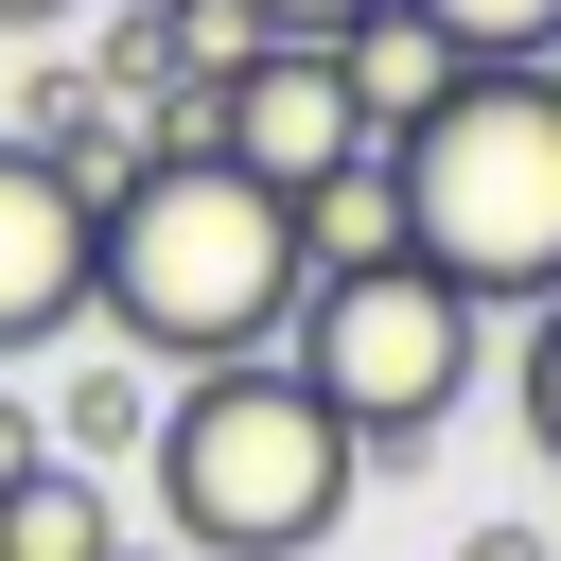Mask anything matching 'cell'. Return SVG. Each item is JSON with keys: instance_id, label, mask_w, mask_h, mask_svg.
I'll return each mask as SVG.
<instances>
[{"instance_id": "6da1fadb", "label": "cell", "mask_w": 561, "mask_h": 561, "mask_svg": "<svg viewBox=\"0 0 561 561\" xmlns=\"http://www.w3.org/2000/svg\"><path fill=\"white\" fill-rule=\"evenodd\" d=\"M298 210L228 158H140L105 193V245H88V333H123L158 386L175 368H245L298 333Z\"/></svg>"}, {"instance_id": "5b68a950", "label": "cell", "mask_w": 561, "mask_h": 561, "mask_svg": "<svg viewBox=\"0 0 561 561\" xmlns=\"http://www.w3.org/2000/svg\"><path fill=\"white\" fill-rule=\"evenodd\" d=\"M88 245H105V210L35 140H0V351H70L88 333Z\"/></svg>"}, {"instance_id": "7a4b0ae2", "label": "cell", "mask_w": 561, "mask_h": 561, "mask_svg": "<svg viewBox=\"0 0 561 561\" xmlns=\"http://www.w3.org/2000/svg\"><path fill=\"white\" fill-rule=\"evenodd\" d=\"M140 473H158L175 561H316L368 456L333 438V403H316L280 351H245V368H175V386H158Z\"/></svg>"}, {"instance_id": "30bf717a", "label": "cell", "mask_w": 561, "mask_h": 561, "mask_svg": "<svg viewBox=\"0 0 561 561\" xmlns=\"http://www.w3.org/2000/svg\"><path fill=\"white\" fill-rule=\"evenodd\" d=\"M0 561H123V491L70 473V456H35V473L0 491Z\"/></svg>"}, {"instance_id": "3957f363", "label": "cell", "mask_w": 561, "mask_h": 561, "mask_svg": "<svg viewBox=\"0 0 561 561\" xmlns=\"http://www.w3.org/2000/svg\"><path fill=\"white\" fill-rule=\"evenodd\" d=\"M403 158V263H438L473 316L561 298V70H473Z\"/></svg>"}, {"instance_id": "ac0fdd59", "label": "cell", "mask_w": 561, "mask_h": 561, "mask_svg": "<svg viewBox=\"0 0 561 561\" xmlns=\"http://www.w3.org/2000/svg\"><path fill=\"white\" fill-rule=\"evenodd\" d=\"M123 18H175V0H123Z\"/></svg>"}, {"instance_id": "52a82bcc", "label": "cell", "mask_w": 561, "mask_h": 561, "mask_svg": "<svg viewBox=\"0 0 561 561\" xmlns=\"http://www.w3.org/2000/svg\"><path fill=\"white\" fill-rule=\"evenodd\" d=\"M333 70H351V123H368V140H421V123L473 88V53H456L421 0H368V18L333 35Z\"/></svg>"}, {"instance_id": "9c48e42d", "label": "cell", "mask_w": 561, "mask_h": 561, "mask_svg": "<svg viewBox=\"0 0 561 561\" xmlns=\"http://www.w3.org/2000/svg\"><path fill=\"white\" fill-rule=\"evenodd\" d=\"M35 438H53L70 473H123V456L158 438V368H140L123 333H88V351H70V386L35 403Z\"/></svg>"}, {"instance_id": "8992f818", "label": "cell", "mask_w": 561, "mask_h": 561, "mask_svg": "<svg viewBox=\"0 0 561 561\" xmlns=\"http://www.w3.org/2000/svg\"><path fill=\"white\" fill-rule=\"evenodd\" d=\"M351 140H368V123H351V70H333V53H280V35H263V53L228 70V175H263V193H316Z\"/></svg>"}, {"instance_id": "2e32d148", "label": "cell", "mask_w": 561, "mask_h": 561, "mask_svg": "<svg viewBox=\"0 0 561 561\" xmlns=\"http://www.w3.org/2000/svg\"><path fill=\"white\" fill-rule=\"evenodd\" d=\"M70 18H88V0H0V35H35V53H53Z\"/></svg>"}, {"instance_id": "ba28073f", "label": "cell", "mask_w": 561, "mask_h": 561, "mask_svg": "<svg viewBox=\"0 0 561 561\" xmlns=\"http://www.w3.org/2000/svg\"><path fill=\"white\" fill-rule=\"evenodd\" d=\"M298 210V280H368V263H403V158L386 140H351L316 193H280Z\"/></svg>"}, {"instance_id": "8fae6325", "label": "cell", "mask_w": 561, "mask_h": 561, "mask_svg": "<svg viewBox=\"0 0 561 561\" xmlns=\"http://www.w3.org/2000/svg\"><path fill=\"white\" fill-rule=\"evenodd\" d=\"M473 70H561V0H421Z\"/></svg>"}, {"instance_id": "5bb4252c", "label": "cell", "mask_w": 561, "mask_h": 561, "mask_svg": "<svg viewBox=\"0 0 561 561\" xmlns=\"http://www.w3.org/2000/svg\"><path fill=\"white\" fill-rule=\"evenodd\" d=\"M35 456H53V438H35V403H18V386H0V491H18V473H35Z\"/></svg>"}, {"instance_id": "9a60e30c", "label": "cell", "mask_w": 561, "mask_h": 561, "mask_svg": "<svg viewBox=\"0 0 561 561\" xmlns=\"http://www.w3.org/2000/svg\"><path fill=\"white\" fill-rule=\"evenodd\" d=\"M456 561H561V543H543V526H473Z\"/></svg>"}, {"instance_id": "e0dca14e", "label": "cell", "mask_w": 561, "mask_h": 561, "mask_svg": "<svg viewBox=\"0 0 561 561\" xmlns=\"http://www.w3.org/2000/svg\"><path fill=\"white\" fill-rule=\"evenodd\" d=\"M123 561H175V543H123Z\"/></svg>"}, {"instance_id": "7c38bea8", "label": "cell", "mask_w": 561, "mask_h": 561, "mask_svg": "<svg viewBox=\"0 0 561 561\" xmlns=\"http://www.w3.org/2000/svg\"><path fill=\"white\" fill-rule=\"evenodd\" d=\"M508 403H526V456L561 473V298L526 316V368H508Z\"/></svg>"}, {"instance_id": "277c9868", "label": "cell", "mask_w": 561, "mask_h": 561, "mask_svg": "<svg viewBox=\"0 0 561 561\" xmlns=\"http://www.w3.org/2000/svg\"><path fill=\"white\" fill-rule=\"evenodd\" d=\"M280 368L333 403V438H351L368 473H403V456H438V421L473 403V368H491V316H473L438 263H368V280H316V298H298Z\"/></svg>"}, {"instance_id": "4fadbf2b", "label": "cell", "mask_w": 561, "mask_h": 561, "mask_svg": "<svg viewBox=\"0 0 561 561\" xmlns=\"http://www.w3.org/2000/svg\"><path fill=\"white\" fill-rule=\"evenodd\" d=\"M351 18H368V0H245V35H280V53H333Z\"/></svg>"}]
</instances>
